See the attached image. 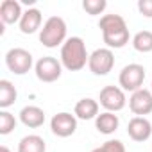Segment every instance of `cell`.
Instances as JSON below:
<instances>
[{
    "mask_svg": "<svg viewBox=\"0 0 152 152\" xmlns=\"http://www.w3.org/2000/svg\"><path fill=\"white\" fill-rule=\"evenodd\" d=\"M99 29L102 31L107 48H124L129 43V29L120 15H104L99 22Z\"/></svg>",
    "mask_w": 152,
    "mask_h": 152,
    "instance_id": "1",
    "label": "cell"
},
{
    "mask_svg": "<svg viewBox=\"0 0 152 152\" xmlns=\"http://www.w3.org/2000/svg\"><path fill=\"white\" fill-rule=\"evenodd\" d=\"M90 61V54L86 52V43L79 36L68 38L61 47V64L70 72L83 70Z\"/></svg>",
    "mask_w": 152,
    "mask_h": 152,
    "instance_id": "2",
    "label": "cell"
},
{
    "mask_svg": "<svg viewBox=\"0 0 152 152\" xmlns=\"http://www.w3.org/2000/svg\"><path fill=\"white\" fill-rule=\"evenodd\" d=\"M66 41V22L61 16H50L39 31V43L47 48H56Z\"/></svg>",
    "mask_w": 152,
    "mask_h": 152,
    "instance_id": "3",
    "label": "cell"
},
{
    "mask_svg": "<svg viewBox=\"0 0 152 152\" xmlns=\"http://www.w3.org/2000/svg\"><path fill=\"white\" fill-rule=\"evenodd\" d=\"M143 81H145V68L138 63H131V64L124 66L120 75H118V83H120L124 91L134 93V91L141 90Z\"/></svg>",
    "mask_w": 152,
    "mask_h": 152,
    "instance_id": "4",
    "label": "cell"
},
{
    "mask_svg": "<svg viewBox=\"0 0 152 152\" xmlns=\"http://www.w3.org/2000/svg\"><path fill=\"white\" fill-rule=\"evenodd\" d=\"M34 72H36V77L41 83H56L61 77V73H63V64L56 57L45 56V57L36 61Z\"/></svg>",
    "mask_w": 152,
    "mask_h": 152,
    "instance_id": "5",
    "label": "cell"
},
{
    "mask_svg": "<svg viewBox=\"0 0 152 152\" xmlns=\"http://www.w3.org/2000/svg\"><path fill=\"white\" fill-rule=\"evenodd\" d=\"M115 66V54L111 48H97L90 54L88 68L93 75H107Z\"/></svg>",
    "mask_w": 152,
    "mask_h": 152,
    "instance_id": "6",
    "label": "cell"
},
{
    "mask_svg": "<svg viewBox=\"0 0 152 152\" xmlns=\"http://www.w3.org/2000/svg\"><path fill=\"white\" fill-rule=\"evenodd\" d=\"M7 68L16 75H25L32 68V54L25 48H11L6 54Z\"/></svg>",
    "mask_w": 152,
    "mask_h": 152,
    "instance_id": "7",
    "label": "cell"
},
{
    "mask_svg": "<svg viewBox=\"0 0 152 152\" xmlns=\"http://www.w3.org/2000/svg\"><path fill=\"white\" fill-rule=\"evenodd\" d=\"M100 106L109 111V113H116V111H122L127 104V99H125V93L122 88L118 86H104L100 90Z\"/></svg>",
    "mask_w": 152,
    "mask_h": 152,
    "instance_id": "8",
    "label": "cell"
},
{
    "mask_svg": "<svg viewBox=\"0 0 152 152\" xmlns=\"http://www.w3.org/2000/svg\"><path fill=\"white\" fill-rule=\"evenodd\" d=\"M50 131L57 138H68L77 131V116L72 113H57L50 120Z\"/></svg>",
    "mask_w": 152,
    "mask_h": 152,
    "instance_id": "9",
    "label": "cell"
},
{
    "mask_svg": "<svg viewBox=\"0 0 152 152\" xmlns=\"http://www.w3.org/2000/svg\"><path fill=\"white\" fill-rule=\"evenodd\" d=\"M129 109L136 116H145V115L152 113V91L145 90V88L134 91L129 99Z\"/></svg>",
    "mask_w": 152,
    "mask_h": 152,
    "instance_id": "10",
    "label": "cell"
},
{
    "mask_svg": "<svg viewBox=\"0 0 152 152\" xmlns=\"http://www.w3.org/2000/svg\"><path fill=\"white\" fill-rule=\"evenodd\" d=\"M127 134L132 141L143 143L152 136V124L145 116H134L127 125Z\"/></svg>",
    "mask_w": 152,
    "mask_h": 152,
    "instance_id": "11",
    "label": "cell"
},
{
    "mask_svg": "<svg viewBox=\"0 0 152 152\" xmlns=\"http://www.w3.org/2000/svg\"><path fill=\"white\" fill-rule=\"evenodd\" d=\"M23 13H22V6L16 0H4L0 4V20L4 25H13V23H20Z\"/></svg>",
    "mask_w": 152,
    "mask_h": 152,
    "instance_id": "12",
    "label": "cell"
},
{
    "mask_svg": "<svg viewBox=\"0 0 152 152\" xmlns=\"http://www.w3.org/2000/svg\"><path fill=\"white\" fill-rule=\"evenodd\" d=\"M20 122L29 129H38L45 124V111L38 106H25L20 111Z\"/></svg>",
    "mask_w": 152,
    "mask_h": 152,
    "instance_id": "13",
    "label": "cell"
},
{
    "mask_svg": "<svg viewBox=\"0 0 152 152\" xmlns=\"http://www.w3.org/2000/svg\"><path fill=\"white\" fill-rule=\"evenodd\" d=\"M39 27H41V11L36 7L27 9L20 20V31L23 34H34Z\"/></svg>",
    "mask_w": 152,
    "mask_h": 152,
    "instance_id": "14",
    "label": "cell"
},
{
    "mask_svg": "<svg viewBox=\"0 0 152 152\" xmlns=\"http://www.w3.org/2000/svg\"><path fill=\"white\" fill-rule=\"evenodd\" d=\"M75 116L81 118V120H91V118H97L99 116V102L86 97V99H81L77 104H75V109H73Z\"/></svg>",
    "mask_w": 152,
    "mask_h": 152,
    "instance_id": "15",
    "label": "cell"
},
{
    "mask_svg": "<svg viewBox=\"0 0 152 152\" xmlns=\"http://www.w3.org/2000/svg\"><path fill=\"white\" fill-rule=\"evenodd\" d=\"M120 125V120H118V115L115 113H109V111H104L100 113L97 118H95V127L99 132L102 134H113Z\"/></svg>",
    "mask_w": 152,
    "mask_h": 152,
    "instance_id": "16",
    "label": "cell"
},
{
    "mask_svg": "<svg viewBox=\"0 0 152 152\" xmlns=\"http://www.w3.org/2000/svg\"><path fill=\"white\" fill-rule=\"evenodd\" d=\"M45 150H47V143L38 134L23 136L18 143V152H45Z\"/></svg>",
    "mask_w": 152,
    "mask_h": 152,
    "instance_id": "17",
    "label": "cell"
},
{
    "mask_svg": "<svg viewBox=\"0 0 152 152\" xmlns=\"http://www.w3.org/2000/svg\"><path fill=\"white\" fill-rule=\"evenodd\" d=\"M16 97H18V91H16V88L11 81H7V79L0 81V107L7 109L9 106L15 104Z\"/></svg>",
    "mask_w": 152,
    "mask_h": 152,
    "instance_id": "18",
    "label": "cell"
},
{
    "mask_svg": "<svg viewBox=\"0 0 152 152\" xmlns=\"http://www.w3.org/2000/svg\"><path fill=\"white\" fill-rule=\"evenodd\" d=\"M132 47L136 52L148 54L152 52V32L150 31H140L132 38Z\"/></svg>",
    "mask_w": 152,
    "mask_h": 152,
    "instance_id": "19",
    "label": "cell"
},
{
    "mask_svg": "<svg viewBox=\"0 0 152 152\" xmlns=\"http://www.w3.org/2000/svg\"><path fill=\"white\" fill-rule=\"evenodd\" d=\"M15 127H16V118H15V115H11L9 111L2 109V111H0V134L6 136V134H9Z\"/></svg>",
    "mask_w": 152,
    "mask_h": 152,
    "instance_id": "20",
    "label": "cell"
},
{
    "mask_svg": "<svg viewBox=\"0 0 152 152\" xmlns=\"http://www.w3.org/2000/svg\"><path fill=\"white\" fill-rule=\"evenodd\" d=\"M106 7H107V2H106V0H84V2H83V9H84L88 15H91V16L102 15V13L106 11Z\"/></svg>",
    "mask_w": 152,
    "mask_h": 152,
    "instance_id": "21",
    "label": "cell"
},
{
    "mask_svg": "<svg viewBox=\"0 0 152 152\" xmlns=\"http://www.w3.org/2000/svg\"><path fill=\"white\" fill-rule=\"evenodd\" d=\"M102 150L104 152H125V147L120 140H107L102 145Z\"/></svg>",
    "mask_w": 152,
    "mask_h": 152,
    "instance_id": "22",
    "label": "cell"
},
{
    "mask_svg": "<svg viewBox=\"0 0 152 152\" xmlns=\"http://www.w3.org/2000/svg\"><path fill=\"white\" fill-rule=\"evenodd\" d=\"M138 11L145 18H152V0H140L138 2Z\"/></svg>",
    "mask_w": 152,
    "mask_h": 152,
    "instance_id": "23",
    "label": "cell"
},
{
    "mask_svg": "<svg viewBox=\"0 0 152 152\" xmlns=\"http://www.w3.org/2000/svg\"><path fill=\"white\" fill-rule=\"evenodd\" d=\"M0 152H11V150H9L6 145H2V147H0Z\"/></svg>",
    "mask_w": 152,
    "mask_h": 152,
    "instance_id": "24",
    "label": "cell"
},
{
    "mask_svg": "<svg viewBox=\"0 0 152 152\" xmlns=\"http://www.w3.org/2000/svg\"><path fill=\"white\" fill-rule=\"evenodd\" d=\"M91 152H104V150H102V147H99V148H93Z\"/></svg>",
    "mask_w": 152,
    "mask_h": 152,
    "instance_id": "25",
    "label": "cell"
},
{
    "mask_svg": "<svg viewBox=\"0 0 152 152\" xmlns=\"http://www.w3.org/2000/svg\"><path fill=\"white\" fill-rule=\"evenodd\" d=\"M150 91H152V83H150Z\"/></svg>",
    "mask_w": 152,
    "mask_h": 152,
    "instance_id": "26",
    "label": "cell"
}]
</instances>
